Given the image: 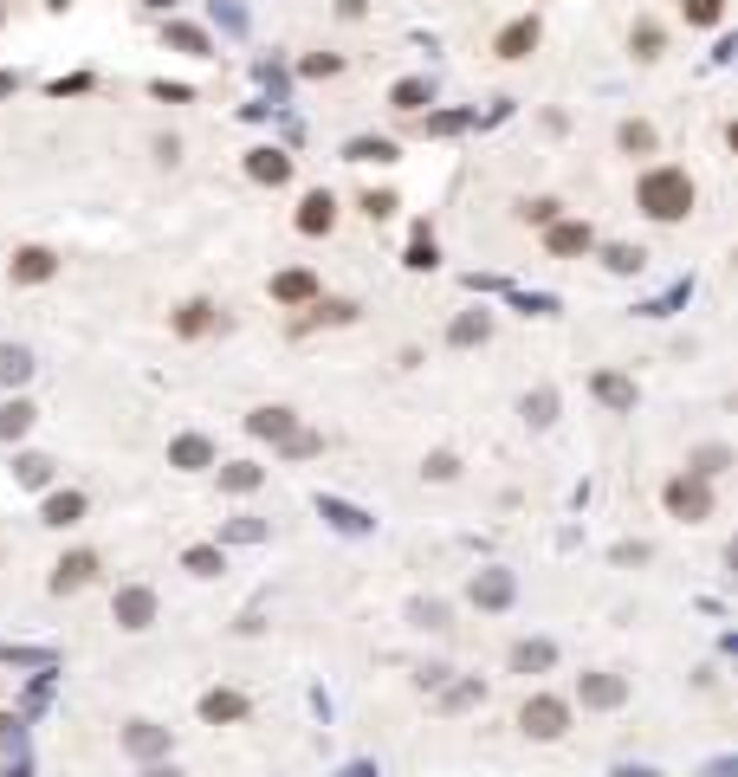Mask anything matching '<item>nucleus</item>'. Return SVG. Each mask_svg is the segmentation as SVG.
Listing matches in <instances>:
<instances>
[{
	"label": "nucleus",
	"mask_w": 738,
	"mask_h": 777,
	"mask_svg": "<svg viewBox=\"0 0 738 777\" xmlns=\"http://www.w3.org/2000/svg\"><path fill=\"white\" fill-rule=\"evenodd\" d=\"M641 208H648L654 221H687V214H693L687 169H648V175H641Z\"/></svg>",
	"instance_id": "1"
},
{
	"label": "nucleus",
	"mask_w": 738,
	"mask_h": 777,
	"mask_svg": "<svg viewBox=\"0 0 738 777\" xmlns=\"http://www.w3.org/2000/svg\"><path fill=\"white\" fill-rule=\"evenodd\" d=\"M667 512L687 518V525H700V518L713 512V493H706L700 473H680V480H667Z\"/></svg>",
	"instance_id": "2"
},
{
	"label": "nucleus",
	"mask_w": 738,
	"mask_h": 777,
	"mask_svg": "<svg viewBox=\"0 0 738 777\" xmlns=\"http://www.w3.org/2000/svg\"><path fill=\"white\" fill-rule=\"evenodd\" d=\"M518 726H525L531 739H557V732L570 726V706H564V700H551V693H531L525 713H518Z\"/></svg>",
	"instance_id": "3"
},
{
	"label": "nucleus",
	"mask_w": 738,
	"mask_h": 777,
	"mask_svg": "<svg viewBox=\"0 0 738 777\" xmlns=\"http://www.w3.org/2000/svg\"><path fill=\"white\" fill-rule=\"evenodd\" d=\"M7 272H13V285H46L52 272H59V253H52V247H20Z\"/></svg>",
	"instance_id": "4"
},
{
	"label": "nucleus",
	"mask_w": 738,
	"mask_h": 777,
	"mask_svg": "<svg viewBox=\"0 0 738 777\" xmlns=\"http://www.w3.org/2000/svg\"><path fill=\"white\" fill-rule=\"evenodd\" d=\"M91 577H98V557H91V551H72V557H59V570H52V590H85V583Z\"/></svg>",
	"instance_id": "5"
},
{
	"label": "nucleus",
	"mask_w": 738,
	"mask_h": 777,
	"mask_svg": "<svg viewBox=\"0 0 738 777\" xmlns=\"http://www.w3.org/2000/svg\"><path fill=\"white\" fill-rule=\"evenodd\" d=\"M331 221H337V201L324 195V188L298 201V234H331Z\"/></svg>",
	"instance_id": "6"
},
{
	"label": "nucleus",
	"mask_w": 738,
	"mask_h": 777,
	"mask_svg": "<svg viewBox=\"0 0 738 777\" xmlns=\"http://www.w3.org/2000/svg\"><path fill=\"white\" fill-rule=\"evenodd\" d=\"M246 175H253V182H272V188H279L285 175H292V156H279V149H253V156H246Z\"/></svg>",
	"instance_id": "7"
},
{
	"label": "nucleus",
	"mask_w": 738,
	"mask_h": 777,
	"mask_svg": "<svg viewBox=\"0 0 738 777\" xmlns=\"http://www.w3.org/2000/svg\"><path fill=\"white\" fill-rule=\"evenodd\" d=\"M272 298H279V305H305V298H318V279H311L305 266L279 272V279H272Z\"/></svg>",
	"instance_id": "8"
},
{
	"label": "nucleus",
	"mask_w": 738,
	"mask_h": 777,
	"mask_svg": "<svg viewBox=\"0 0 738 777\" xmlns=\"http://www.w3.org/2000/svg\"><path fill=\"white\" fill-rule=\"evenodd\" d=\"M214 318H221V311H214L208 298H188V305L175 311V331H182V337H208V331H214Z\"/></svg>",
	"instance_id": "9"
},
{
	"label": "nucleus",
	"mask_w": 738,
	"mask_h": 777,
	"mask_svg": "<svg viewBox=\"0 0 738 777\" xmlns=\"http://www.w3.org/2000/svg\"><path fill=\"white\" fill-rule=\"evenodd\" d=\"M590 247H596L590 221H557L551 227V253H590Z\"/></svg>",
	"instance_id": "10"
},
{
	"label": "nucleus",
	"mask_w": 738,
	"mask_h": 777,
	"mask_svg": "<svg viewBox=\"0 0 738 777\" xmlns=\"http://www.w3.org/2000/svg\"><path fill=\"white\" fill-rule=\"evenodd\" d=\"M246 428L266 434V441H292V408H253V415H246Z\"/></svg>",
	"instance_id": "11"
},
{
	"label": "nucleus",
	"mask_w": 738,
	"mask_h": 777,
	"mask_svg": "<svg viewBox=\"0 0 738 777\" xmlns=\"http://www.w3.org/2000/svg\"><path fill=\"white\" fill-rule=\"evenodd\" d=\"M117 616H123V629H149L156 596H149V590H123V596H117Z\"/></svg>",
	"instance_id": "12"
},
{
	"label": "nucleus",
	"mask_w": 738,
	"mask_h": 777,
	"mask_svg": "<svg viewBox=\"0 0 738 777\" xmlns=\"http://www.w3.org/2000/svg\"><path fill=\"white\" fill-rule=\"evenodd\" d=\"M531 46H538V20H512L499 33V59H525Z\"/></svg>",
	"instance_id": "13"
},
{
	"label": "nucleus",
	"mask_w": 738,
	"mask_h": 777,
	"mask_svg": "<svg viewBox=\"0 0 738 777\" xmlns=\"http://www.w3.org/2000/svg\"><path fill=\"white\" fill-rule=\"evenodd\" d=\"M246 713V700L240 693H227V687H214L208 700H201V719H208V726H221V719H240Z\"/></svg>",
	"instance_id": "14"
},
{
	"label": "nucleus",
	"mask_w": 738,
	"mask_h": 777,
	"mask_svg": "<svg viewBox=\"0 0 738 777\" xmlns=\"http://www.w3.org/2000/svg\"><path fill=\"white\" fill-rule=\"evenodd\" d=\"M622 680H615V674H590V680H583V700H590V706H615V700H622Z\"/></svg>",
	"instance_id": "15"
},
{
	"label": "nucleus",
	"mask_w": 738,
	"mask_h": 777,
	"mask_svg": "<svg viewBox=\"0 0 738 777\" xmlns=\"http://www.w3.org/2000/svg\"><path fill=\"white\" fill-rule=\"evenodd\" d=\"M78 512H85V499H78V493H52L46 499V525H78Z\"/></svg>",
	"instance_id": "16"
},
{
	"label": "nucleus",
	"mask_w": 738,
	"mask_h": 777,
	"mask_svg": "<svg viewBox=\"0 0 738 777\" xmlns=\"http://www.w3.org/2000/svg\"><path fill=\"white\" fill-rule=\"evenodd\" d=\"M615 136H622V149H628V156H648V149H654V130L641 124V117H628V124L615 130Z\"/></svg>",
	"instance_id": "17"
},
{
	"label": "nucleus",
	"mask_w": 738,
	"mask_h": 777,
	"mask_svg": "<svg viewBox=\"0 0 738 777\" xmlns=\"http://www.w3.org/2000/svg\"><path fill=\"white\" fill-rule=\"evenodd\" d=\"M628 46H635V59H661V26H648V20H641L635 33H628Z\"/></svg>",
	"instance_id": "18"
},
{
	"label": "nucleus",
	"mask_w": 738,
	"mask_h": 777,
	"mask_svg": "<svg viewBox=\"0 0 738 777\" xmlns=\"http://www.w3.org/2000/svg\"><path fill=\"white\" fill-rule=\"evenodd\" d=\"M680 13H687L693 26H719V13H726V0H680Z\"/></svg>",
	"instance_id": "19"
},
{
	"label": "nucleus",
	"mask_w": 738,
	"mask_h": 777,
	"mask_svg": "<svg viewBox=\"0 0 738 777\" xmlns=\"http://www.w3.org/2000/svg\"><path fill=\"white\" fill-rule=\"evenodd\" d=\"M26 428H33V408H26V402H7V408H0V434H26Z\"/></svg>",
	"instance_id": "20"
},
{
	"label": "nucleus",
	"mask_w": 738,
	"mask_h": 777,
	"mask_svg": "<svg viewBox=\"0 0 738 777\" xmlns=\"http://www.w3.org/2000/svg\"><path fill=\"white\" fill-rule=\"evenodd\" d=\"M596 395H603V402H615V408H628V402H635V389H628L622 376H596Z\"/></svg>",
	"instance_id": "21"
},
{
	"label": "nucleus",
	"mask_w": 738,
	"mask_h": 777,
	"mask_svg": "<svg viewBox=\"0 0 738 777\" xmlns=\"http://www.w3.org/2000/svg\"><path fill=\"white\" fill-rule=\"evenodd\" d=\"M26 370H33V363H26V350H7V344H0V383H20Z\"/></svg>",
	"instance_id": "22"
},
{
	"label": "nucleus",
	"mask_w": 738,
	"mask_h": 777,
	"mask_svg": "<svg viewBox=\"0 0 738 777\" xmlns=\"http://www.w3.org/2000/svg\"><path fill=\"white\" fill-rule=\"evenodd\" d=\"M175 460H182V467H208V441H195V434L175 441Z\"/></svg>",
	"instance_id": "23"
},
{
	"label": "nucleus",
	"mask_w": 738,
	"mask_h": 777,
	"mask_svg": "<svg viewBox=\"0 0 738 777\" xmlns=\"http://www.w3.org/2000/svg\"><path fill=\"white\" fill-rule=\"evenodd\" d=\"M408 266H415V272H428V266H434V240H428V227H421L415 247H408Z\"/></svg>",
	"instance_id": "24"
},
{
	"label": "nucleus",
	"mask_w": 738,
	"mask_h": 777,
	"mask_svg": "<svg viewBox=\"0 0 738 777\" xmlns=\"http://www.w3.org/2000/svg\"><path fill=\"white\" fill-rule=\"evenodd\" d=\"M421 98H428V85H415V78L395 85V111H421Z\"/></svg>",
	"instance_id": "25"
},
{
	"label": "nucleus",
	"mask_w": 738,
	"mask_h": 777,
	"mask_svg": "<svg viewBox=\"0 0 738 777\" xmlns=\"http://www.w3.org/2000/svg\"><path fill=\"white\" fill-rule=\"evenodd\" d=\"M693 473H700V480H713V473H726V447H706V454L693 460Z\"/></svg>",
	"instance_id": "26"
},
{
	"label": "nucleus",
	"mask_w": 738,
	"mask_h": 777,
	"mask_svg": "<svg viewBox=\"0 0 738 777\" xmlns=\"http://www.w3.org/2000/svg\"><path fill=\"white\" fill-rule=\"evenodd\" d=\"M227 486H234V493H253V486H259V467H246V460H240V467H227Z\"/></svg>",
	"instance_id": "27"
},
{
	"label": "nucleus",
	"mask_w": 738,
	"mask_h": 777,
	"mask_svg": "<svg viewBox=\"0 0 738 777\" xmlns=\"http://www.w3.org/2000/svg\"><path fill=\"white\" fill-rule=\"evenodd\" d=\"M363 214H369V221H382V214H395V195H376V188H369V195H363Z\"/></svg>",
	"instance_id": "28"
},
{
	"label": "nucleus",
	"mask_w": 738,
	"mask_h": 777,
	"mask_svg": "<svg viewBox=\"0 0 738 777\" xmlns=\"http://www.w3.org/2000/svg\"><path fill=\"white\" fill-rule=\"evenodd\" d=\"M473 337H486V318H460L454 324V344H473Z\"/></svg>",
	"instance_id": "29"
},
{
	"label": "nucleus",
	"mask_w": 738,
	"mask_h": 777,
	"mask_svg": "<svg viewBox=\"0 0 738 777\" xmlns=\"http://www.w3.org/2000/svg\"><path fill=\"white\" fill-rule=\"evenodd\" d=\"M525 221H538V227H551V221H557V201H531V208H525Z\"/></svg>",
	"instance_id": "30"
},
{
	"label": "nucleus",
	"mask_w": 738,
	"mask_h": 777,
	"mask_svg": "<svg viewBox=\"0 0 738 777\" xmlns=\"http://www.w3.org/2000/svg\"><path fill=\"white\" fill-rule=\"evenodd\" d=\"M428 473H434V480H454L460 460H454V454H434V460H428Z\"/></svg>",
	"instance_id": "31"
},
{
	"label": "nucleus",
	"mask_w": 738,
	"mask_h": 777,
	"mask_svg": "<svg viewBox=\"0 0 738 777\" xmlns=\"http://www.w3.org/2000/svg\"><path fill=\"white\" fill-rule=\"evenodd\" d=\"M609 266L628 272V266H641V253H635V247H609Z\"/></svg>",
	"instance_id": "32"
},
{
	"label": "nucleus",
	"mask_w": 738,
	"mask_h": 777,
	"mask_svg": "<svg viewBox=\"0 0 738 777\" xmlns=\"http://www.w3.org/2000/svg\"><path fill=\"white\" fill-rule=\"evenodd\" d=\"M512 661H518V667H544V661H551V648H518Z\"/></svg>",
	"instance_id": "33"
},
{
	"label": "nucleus",
	"mask_w": 738,
	"mask_h": 777,
	"mask_svg": "<svg viewBox=\"0 0 738 777\" xmlns=\"http://www.w3.org/2000/svg\"><path fill=\"white\" fill-rule=\"evenodd\" d=\"M0 91H13V78H0Z\"/></svg>",
	"instance_id": "34"
},
{
	"label": "nucleus",
	"mask_w": 738,
	"mask_h": 777,
	"mask_svg": "<svg viewBox=\"0 0 738 777\" xmlns=\"http://www.w3.org/2000/svg\"><path fill=\"white\" fill-rule=\"evenodd\" d=\"M149 7H169V0H149Z\"/></svg>",
	"instance_id": "35"
}]
</instances>
